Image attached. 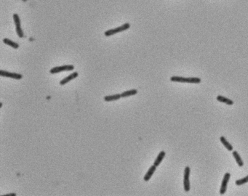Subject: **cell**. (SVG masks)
Listing matches in <instances>:
<instances>
[{"mask_svg": "<svg viewBox=\"0 0 248 196\" xmlns=\"http://www.w3.org/2000/svg\"><path fill=\"white\" fill-rule=\"evenodd\" d=\"M170 81L173 82H179V83H189V84H199L201 83V79L199 78H185L182 76H172Z\"/></svg>", "mask_w": 248, "mask_h": 196, "instance_id": "6da1fadb", "label": "cell"}, {"mask_svg": "<svg viewBox=\"0 0 248 196\" xmlns=\"http://www.w3.org/2000/svg\"><path fill=\"white\" fill-rule=\"evenodd\" d=\"M130 24L128 23H126L123 24L122 26H120V27H117V28H115V29H110V30L106 31L104 34H105L106 37H111V36L114 35V34H117V33L122 32V31H126L128 29H130Z\"/></svg>", "mask_w": 248, "mask_h": 196, "instance_id": "7a4b0ae2", "label": "cell"}, {"mask_svg": "<svg viewBox=\"0 0 248 196\" xmlns=\"http://www.w3.org/2000/svg\"><path fill=\"white\" fill-rule=\"evenodd\" d=\"M74 69V66L72 65H64L61 66L54 67L50 69L49 73L51 74H55L61 73L63 71H69V70H73Z\"/></svg>", "mask_w": 248, "mask_h": 196, "instance_id": "3957f363", "label": "cell"}, {"mask_svg": "<svg viewBox=\"0 0 248 196\" xmlns=\"http://www.w3.org/2000/svg\"><path fill=\"white\" fill-rule=\"evenodd\" d=\"M191 172L189 166H186L184 169V175H183V187L186 192H188L190 190V182H189V175Z\"/></svg>", "mask_w": 248, "mask_h": 196, "instance_id": "277c9868", "label": "cell"}, {"mask_svg": "<svg viewBox=\"0 0 248 196\" xmlns=\"http://www.w3.org/2000/svg\"><path fill=\"white\" fill-rule=\"evenodd\" d=\"M13 20H14L15 24H16V33H17L18 36L20 38H23L24 37V31H22V29H21V20H20V18H19V16H18V14L13 15Z\"/></svg>", "mask_w": 248, "mask_h": 196, "instance_id": "5b68a950", "label": "cell"}, {"mask_svg": "<svg viewBox=\"0 0 248 196\" xmlns=\"http://www.w3.org/2000/svg\"><path fill=\"white\" fill-rule=\"evenodd\" d=\"M231 174L229 173H226L224 174V179H223L222 183H221V190H220V193L221 195H224L225 192H226V190H227V185L228 183H229V181L230 179Z\"/></svg>", "mask_w": 248, "mask_h": 196, "instance_id": "8992f818", "label": "cell"}, {"mask_svg": "<svg viewBox=\"0 0 248 196\" xmlns=\"http://www.w3.org/2000/svg\"><path fill=\"white\" fill-rule=\"evenodd\" d=\"M0 75L3 77H7V78H12L14 79L20 80L23 78V76L21 74L17 73H11V72L6 71V70H0Z\"/></svg>", "mask_w": 248, "mask_h": 196, "instance_id": "52a82bcc", "label": "cell"}, {"mask_svg": "<svg viewBox=\"0 0 248 196\" xmlns=\"http://www.w3.org/2000/svg\"><path fill=\"white\" fill-rule=\"evenodd\" d=\"M78 76H79V73H77V72H74V73H72V74H70V75L66 77V78H64L63 79L61 80L60 81V84L61 85V86H63V85H65L66 84L70 82V81H72L73 79H74L77 78Z\"/></svg>", "mask_w": 248, "mask_h": 196, "instance_id": "ba28073f", "label": "cell"}, {"mask_svg": "<svg viewBox=\"0 0 248 196\" xmlns=\"http://www.w3.org/2000/svg\"><path fill=\"white\" fill-rule=\"evenodd\" d=\"M156 166H155V165L151 166V167L148 169V172H146V174H145L144 177H143V180L145 181V182H148V181H149L152 176H153V174H154L155 172H156Z\"/></svg>", "mask_w": 248, "mask_h": 196, "instance_id": "9c48e42d", "label": "cell"}, {"mask_svg": "<svg viewBox=\"0 0 248 196\" xmlns=\"http://www.w3.org/2000/svg\"><path fill=\"white\" fill-rule=\"evenodd\" d=\"M165 154H166V153H165V151H163V150L161 151V152L159 153V155L157 156V157H156V160L154 161V165L156 166V167L159 166L160 164L162 163V161H163L164 158H165Z\"/></svg>", "mask_w": 248, "mask_h": 196, "instance_id": "30bf717a", "label": "cell"}, {"mask_svg": "<svg viewBox=\"0 0 248 196\" xmlns=\"http://www.w3.org/2000/svg\"><path fill=\"white\" fill-rule=\"evenodd\" d=\"M122 98L120 94H115L113 95H108V96L104 97V100L106 102H111V101H115V100H120Z\"/></svg>", "mask_w": 248, "mask_h": 196, "instance_id": "8fae6325", "label": "cell"}, {"mask_svg": "<svg viewBox=\"0 0 248 196\" xmlns=\"http://www.w3.org/2000/svg\"><path fill=\"white\" fill-rule=\"evenodd\" d=\"M217 100L218 101L221 102V103H226V105H232L234 104V102L232 101V100H230V99L229 98H225L224 96H221V95H219V96L217 97Z\"/></svg>", "mask_w": 248, "mask_h": 196, "instance_id": "7c38bea8", "label": "cell"}, {"mask_svg": "<svg viewBox=\"0 0 248 196\" xmlns=\"http://www.w3.org/2000/svg\"><path fill=\"white\" fill-rule=\"evenodd\" d=\"M220 140H221V142H222V144L224 145V147L226 148V149L228 150H229V151H232L233 150L232 145H231L229 142L226 140V139L224 137V136H222V137H220Z\"/></svg>", "mask_w": 248, "mask_h": 196, "instance_id": "4fadbf2b", "label": "cell"}, {"mask_svg": "<svg viewBox=\"0 0 248 196\" xmlns=\"http://www.w3.org/2000/svg\"><path fill=\"white\" fill-rule=\"evenodd\" d=\"M137 93H138V90H135V89H133V90H127L126 92H122L121 94V96L122 98H127V97L133 96V95H136Z\"/></svg>", "mask_w": 248, "mask_h": 196, "instance_id": "5bb4252c", "label": "cell"}, {"mask_svg": "<svg viewBox=\"0 0 248 196\" xmlns=\"http://www.w3.org/2000/svg\"><path fill=\"white\" fill-rule=\"evenodd\" d=\"M233 156L236 160V162L237 163L238 166L242 167V166L244 165V163H243V161L242 160V158L240 157L239 154L236 151H233Z\"/></svg>", "mask_w": 248, "mask_h": 196, "instance_id": "9a60e30c", "label": "cell"}, {"mask_svg": "<svg viewBox=\"0 0 248 196\" xmlns=\"http://www.w3.org/2000/svg\"><path fill=\"white\" fill-rule=\"evenodd\" d=\"M3 42L14 49H18V47H19V44H18V43H16V42H13L12 40H10V39H3Z\"/></svg>", "mask_w": 248, "mask_h": 196, "instance_id": "2e32d148", "label": "cell"}, {"mask_svg": "<svg viewBox=\"0 0 248 196\" xmlns=\"http://www.w3.org/2000/svg\"><path fill=\"white\" fill-rule=\"evenodd\" d=\"M247 182H248V175L247 176V177L242 178V179H238V180H236V185L239 186V185H242V184L247 183Z\"/></svg>", "mask_w": 248, "mask_h": 196, "instance_id": "e0dca14e", "label": "cell"}, {"mask_svg": "<svg viewBox=\"0 0 248 196\" xmlns=\"http://www.w3.org/2000/svg\"><path fill=\"white\" fill-rule=\"evenodd\" d=\"M16 193H10V194H6V195H1V196H16Z\"/></svg>", "mask_w": 248, "mask_h": 196, "instance_id": "ac0fdd59", "label": "cell"}, {"mask_svg": "<svg viewBox=\"0 0 248 196\" xmlns=\"http://www.w3.org/2000/svg\"><path fill=\"white\" fill-rule=\"evenodd\" d=\"M22 1H27V0H22Z\"/></svg>", "mask_w": 248, "mask_h": 196, "instance_id": "d6986e66", "label": "cell"}]
</instances>
